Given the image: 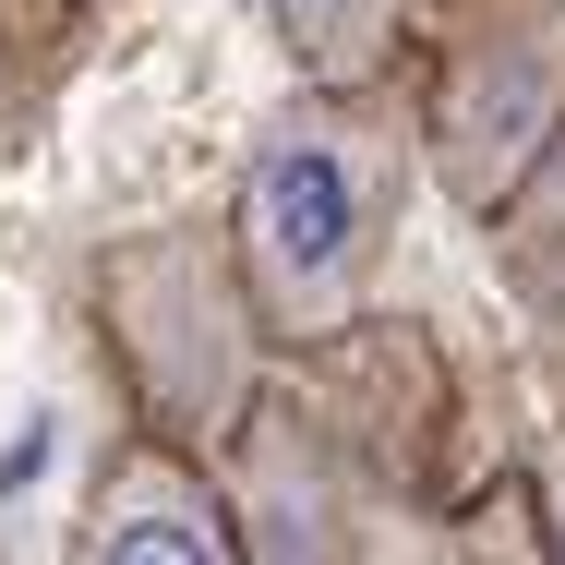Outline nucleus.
I'll use <instances>...</instances> for the list:
<instances>
[{"instance_id":"20e7f679","label":"nucleus","mask_w":565,"mask_h":565,"mask_svg":"<svg viewBox=\"0 0 565 565\" xmlns=\"http://www.w3.org/2000/svg\"><path fill=\"white\" fill-rule=\"evenodd\" d=\"M73 530L97 565H241V505H228L217 457L169 446V434H132L97 457Z\"/></svg>"},{"instance_id":"f257e3e1","label":"nucleus","mask_w":565,"mask_h":565,"mask_svg":"<svg viewBox=\"0 0 565 565\" xmlns=\"http://www.w3.org/2000/svg\"><path fill=\"white\" fill-rule=\"evenodd\" d=\"M409 181H422V132H409L397 73L385 85H301L289 73V97L253 120L217 205L241 289H253L277 349L361 338L385 253H397V217H409Z\"/></svg>"},{"instance_id":"39448f33","label":"nucleus","mask_w":565,"mask_h":565,"mask_svg":"<svg viewBox=\"0 0 565 565\" xmlns=\"http://www.w3.org/2000/svg\"><path fill=\"white\" fill-rule=\"evenodd\" d=\"M253 12L301 85H385L409 73V36H422V0H253Z\"/></svg>"},{"instance_id":"f03ea898","label":"nucleus","mask_w":565,"mask_h":565,"mask_svg":"<svg viewBox=\"0 0 565 565\" xmlns=\"http://www.w3.org/2000/svg\"><path fill=\"white\" fill-rule=\"evenodd\" d=\"M97 301H109V361L132 385V409H145V434L217 457L241 434V409L265 397V349H277L253 289H241L228 217H181V228L120 241Z\"/></svg>"},{"instance_id":"423d86ee","label":"nucleus","mask_w":565,"mask_h":565,"mask_svg":"<svg viewBox=\"0 0 565 565\" xmlns=\"http://www.w3.org/2000/svg\"><path fill=\"white\" fill-rule=\"evenodd\" d=\"M481 228H493V253H505V289L530 301V326L565 349V132L542 145V169H530V181H518V193H505Z\"/></svg>"},{"instance_id":"7ed1b4c3","label":"nucleus","mask_w":565,"mask_h":565,"mask_svg":"<svg viewBox=\"0 0 565 565\" xmlns=\"http://www.w3.org/2000/svg\"><path fill=\"white\" fill-rule=\"evenodd\" d=\"M422 181L457 217H493L565 132V0H422Z\"/></svg>"},{"instance_id":"0eeeda50","label":"nucleus","mask_w":565,"mask_h":565,"mask_svg":"<svg viewBox=\"0 0 565 565\" xmlns=\"http://www.w3.org/2000/svg\"><path fill=\"white\" fill-rule=\"evenodd\" d=\"M542 554H565V434H554V457H542Z\"/></svg>"}]
</instances>
